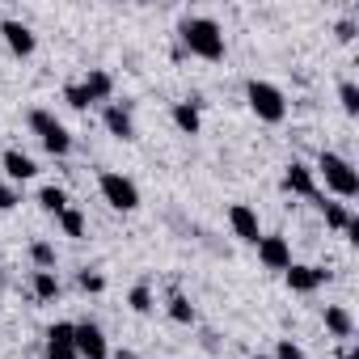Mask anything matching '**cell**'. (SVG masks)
Here are the masks:
<instances>
[{"label":"cell","instance_id":"2e32d148","mask_svg":"<svg viewBox=\"0 0 359 359\" xmlns=\"http://www.w3.org/2000/svg\"><path fill=\"white\" fill-rule=\"evenodd\" d=\"M173 127L182 135H199L203 131V114H199V102H173Z\"/></svg>","mask_w":359,"mask_h":359},{"label":"cell","instance_id":"4316f807","mask_svg":"<svg viewBox=\"0 0 359 359\" xmlns=\"http://www.w3.org/2000/svg\"><path fill=\"white\" fill-rule=\"evenodd\" d=\"M76 283H81V292H89V296L106 292V279H102L97 271H81V275H76Z\"/></svg>","mask_w":359,"mask_h":359},{"label":"cell","instance_id":"f1b7e54d","mask_svg":"<svg viewBox=\"0 0 359 359\" xmlns=\"http://www.w3.org/2000/svg\"><path fill=\"white\" fill-rule=\"evenodd\" d=\"M271 359H304V351H300V342L279 338V346H275V355H271Z\"/></svg>","mask_w":359,"mask_h":359},{"label":"cell","instance_id":"277c9868","mask_svg":"<svg viewBox=\"0 0 359 359\" xmlns=\"http://www.w3.org/2000/svg\"><path fill=\"white\" fill-rule=\"evenodd\" d=\"M26 123H30V131L39 135V144H43L51 156H68V152H72V131H68L51 110H43V106H39V110H30V118H26Z\"/></svg>","mask_w":359,"mask_h":359},{"label":"cell","instance_id":"1f68e13d","mask_svg":"<svg viewBox=\"0 0 359 359\" xmlns=\"http://www.w3.org/2000/svg\"><path fill=\"white\" fill-rule=\"evenodd\" d=\"M0 296H5V275H0Z\"/></svg>","mask_w":359,"mask_h":359},{"label":"cell","instance_id":"d4e9b609","mask_svg":"<svg viewBox=\"0 0 359 359\" xmlns=\"http://www.w3.org/2000/svg\"><path fill=\"white\" fill-rule=\"evenodd\" d=\"M338 102H342V110H346L351 118L359 114V89H355V81H342V85H338Z\"/></svg>","mask_w":359,"mask_h":359},{"label":"cell","instance_id":"8992f818","mask_svg":"<svg viewBox=\"0 0 359 359\" xmlns=\"http://www.w3.org/2000/svg\"><path fill=\"white\" fill-rule=\"evenodd\" d=\"M43 355H47V359H81V355H76V321H55V325H47Z\"/></svg>","mask_w":359,"mask_h":359},{"label":"cell","instance_id":"7c38bea8","mask_svg":"<svg viewBox=\"0 0 359 359\" xmlns=\"http://www.w3.org/2000/svg\"><path fill=\"white\" fill-rule=\"evenodd\" d=\"M76 355H81V359H110V342H106L102 325L76 321Z\"/></svg>","mask_w":359,"mask_h":359},{"label":"cell","instance_id":"ffe728a7","mask_svg":"<svg viewBox=\"0 0 359 359\" xmlns=\"http://www.w3.org/2000/svg\"><path fill=\"white\" fill-rule=\"evenodd\" d=\"M30 287H34V296L43 300V304H51V300H60V275L55 271H34V279H30Z\"/></svg>","mask_w":359,"mask_h":359},{"label":"cell","instance_id":"4dcf8cb0","mask_svg":"<svg viewBox=\"0 0 359 359\" xmlns=\"http://www.w3.org/2000/svg\"><path fill=\"white\" fill-rule=\"evenodd\" d=\"M338 359H359V351H355L351 342H342V351H338Z\"/></svg>","mask_w":359,"mask_h":359},{"label":"cell","instance_id":"cb8c5ba5","mask_svg":"<svg viewBox=\"0 0 359 359\" xmlns=\"http://www.w3.org/2000/svg\"><path fill=\"white\" fill-rule=\"evenodd\" d=\"M30 258H34L39 271H55V245L51 241H34L30 245Z\"/></svg>","mask_w":359,"mask_h":359},{"label":"cell","instance_id":"5b68a950","mask_svg":"<svg viewBox=\"0 0 359 359\" xmlns=\"http://www.w3.org/2000/svg\"><path fill=\"white\" fill-rule=\"evenodd\" d=\"M97 191H102V199L114 208V212H135L140 208V187L131 182L127 173H118V169H106L102 177H97Z\"/></svg>","mask_w":359,"mask_h":359},{"label":"cell","instance_id":"5bb4252c","mask_svg":"<svg viewBox=\"0 0 359 359\" xmlns=\"http://www.w3.org/2000/svg\"><path fill=\"white\" fill-rule=\"evenodd\" d=\"M309 203H313V208H317V212H321V216H325V229H334V233H346V224H351V220H355V216H351V208H346V203H334V199H325V195H321V191H317V195H313V199H309Z\"/></svg>","mask_w":359,"mask_h":359},{"label":"cell","instance_id":"d6a6232c","mask_svg":"<svg viewBox=\"0 0 359 359\" xmlns=\"http://www.w3.org/2000/svg\"><path fill=\"white\" fill-rule=\"evenodd\" d=\"M254 359H271V355H254Z\"/></svg>","mask_w":359,"mask_h":359},{"label":"cell","instance_id":"6da1fadb","mask_svg":"<svg viewBox=\"0 0 359 359\" xmlns=\"http://www.w3.org/2000/svg\"><path fill=\"white\" fill-rule=\"evenodd\" d=\"M177 39H182V47L195 55V60H208V64H220L229 43H224V30L220 22L212 18H187L182 26H177Z\"/></svg>","mask_w":359,"mask_h":359},{"label":"cell","instance_id":"52a82bcc","mask_svg":"<svg viewBox=\"0 0 359 359\" xmlns=\"http://www.w3.org/2000/svg\"><path fill=\"white\" fill-rule=\"evenodd\" d=\"M0 39H5V47H9L18 60H30V55L39 51L34 30H30L26 22H18V18H5V22H0Z\"/></svg>","mask_w":359,"mask_h":359},{"label":"cell","instance_id":"8fae6325","mask_svg":"<svg viewBox=\"0 0 359 359\" xmlns=\"http://www.w3.org/2000/svg\"><path fill=\"white\" fill-rule=\"evenodd\" d=\"M229 229H233V237L245 241V245H258V237H262L258 212H254L250 203H233V208H229Z\"/></svg>","mask_w":359,"mask_h":359},{"label":"cell","instance_id":"9c48e42d","mask_svg":"<svg viewBox=\"0 0 359 359\" xmlns=\"http://www.w3.org/2000/svg\"><path fill=\"white\" fill-rule=\"evenodd\" d=\"M325 279H330V271H325V266H304V262H292V266L283 271V283H287V292H296V296L317 292Z\"/></svg>","mask_w":359,"mask_h":359},{"label":"cell","instance_id":"ac0fdd59","mask_svg":"<svg viewBox=\"0 0 359 359\" xmlns=\"http://www.w3.org/2000/svg\"><path fill=\"white\" fill-rule=\"evenodd\" d=\"M325 330H330L338 342H351V338H355V317H351L342 304H325Z\"/></svg>","mask_w":359,"mask_h":359},{"label":"cell","instance_id":"f546056e","mask_svg":"<svg viewBox=\"0 0 359 359\" xmlns=\"http://www.w3.org/2000/svg\"><path fill=\"white\" fill-rule=\"evenodd\" d=\"M334 34H338V43H355V34H359V26H355L351 18H342V22L334 26Z\"/></svg>","mask_w":359,"mask_h":359},{"label":"cell","instance_id":"44dd1931","mask_svg":"<svg viewBox=\"0 0 359 359\" xmlns=\"http://www.w3.org/2000/svg\"><path fill=\"white\" fill-rule=\"evenodd\" d=\"M60 229H64V237H76V241H81V237H85V212H81V208H68V212L60 216Z\"/></svg>","mask_w":359,"mask_h":359},{"label":"cell","instance_id":"30bf717a","mask_svg":"<svg viewBox=\"0 0 359 359\" xmlns=\"http://www.w3.org/2000/svg\"><path fill=\"white\" fill-rule=\"evenodd\" d=\"M102 127H106L114 140L131 144V140H135V118H131V106H123V102H106V106H102Z\"/></svg>","mask_w":359,"mask_h":359},{"label":"cell","instance_id":"3957f363","mask_svg":"<svg viewBox=\"0 0 359 359\" xmlns=\"http://www.w3.org/2000/svg\"><path fill=\"white\" fill-rule=\"evenodd\" d=\"M245 102H250V110L258 114V123H283L287 118V93L279 89V85H271V81H245Z\"/></svg>","mask_w":359,"mask_h":359},{"label":"cell","instance_id":"9a60e30c","mask_svg":"<svg viewBox=\"0 0 359 359\" xmlns=\"http://www.w3.org/2000/svg\"><path fill=\"white\" fill-rule=\"evenodd\" d=\"M0 165H5V173H9V182H30V177L39 173L34 156H26L22 148H5V156H0Z\"/></svg>","mask_w":359,"mask_h":359},{"label":"cell","instance_id":"7402d4cb","mask_svg":"<svg viewBox=\"0 0 359 359\" xmlns=\"http://www.w3.org/2000/svg\"><path fill=\"white\" fill-rule=\"evenodd\" d=\"M127 304H131V313H140V317L152 313V287H148V283H135V287L127 292Z\"/></svg>","mask_w":359,"mask_h":359},{"label":"cell","instance_id":"ba28073f","mask_svg":"<svg viewBox=\"0 0 359 359\" xmlns=\"http://www.w3.org/2000/svg\"><path fill=\"white\" fill-rule=\"evenodd\" d=\"M254 250H258V262H262L266 271H287V266H292V245H287V237H279V233H262Z\"/></svg>","mask_w":359,"mask_h":359},{"label":"cell","instance_id":"7a4b0ae2","mask_svg":"<svg viewBox=\"0 0 359 359\" xmlns=\"http://www.w3.org/2000/svg\"><path fill=\"white\" fill-rule=\"evenodd\" d=\"M313 173L325 177V191H334L338 199H359V169H355L346 156H338V152H321Z\"/></svg>","mask_w":359,"mask_h":359},{"label":"cell","instance_id":"e0dca14e","mask_svg":"<svg viewBox=\"0 0 359 359\" xmlns=\"http://www.w3.org/2000/svg\"><path fill=\"white\" fill-rule=\"evenodd\" d=\"M81 89L89 93V102H110L114 97V76L106 68H89V76L81 81Z\"/></svg>","mask_w":359,"mask_h":359},{"label":"cell","instance_id":"484cf974","mask_svg":"<svg viewBox=\"0 0 359 359\" xmlns=\"http://www.w3.org/2000/svg\"><path fill=\"white\" fill-rule=\"evenodd\" d=\"M64 102L72 106V110H89L93 102H89V93L81 89V85H64Z\"/></svg>","mask_w":359,"mask_h":359},{"label":"cell","instance_id":"603a6c76","mask_svg":"<svg viewBox=\"0 0 359 359\" xmlns=\"http://www.w3.org/2000/svg\"><path fill=\"white\" fill-rule=\"evenodd\" d=\"M169 317H173L177 325H195V304H191L187 296H173V300H169Z\"/></svg>","mask_w":359,"mask_h":359},{"label":"cell","instance_id":"83f0119b","mask_svg":"<svg viewBox=\"0 0 359 359\" xmlns=\"http://www.w3.org/2000/svg\"><path fill=\"white\" fill-rule=\"evenodd\" d=\"M22 203V195H18V187L13 182H0V212H13Z\"/></svg>","mask_w":359,"mask_h":359},{"label":"cell","instance_id":"d6986e66","mask_svg":"<svg viewBox=\"0 0 359 359\" xmlns=\"http://www.w3.org/2000/svg\"><path fill=\"white\" fill-rule=\"evenodd\" d=\"M39 208H43L47 216H55V220H60L72 203H68V191H64V187H43V191H39Z\"/></svg>","mask_w":359,"mask_h":359},{"label":"cell","instance_id":"4fadbf2b","mask_svg":"<svg viewBox=\"0 0 359 359\" xmlns=\"http://www.w3.org/2000/svg\"><path fill=\"white\" fill-rule=\"evenodd\" d=\"M283 191H287V195H300V199H313V195H317V173H313V165L292 161V165L283 169Z\"/></svg>","mask_w":359,"mask_h":359}]
</instances>
